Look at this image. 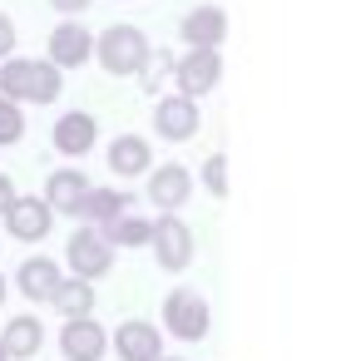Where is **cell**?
Segmentation results:
<instances>
[{
    "instance_id": "6da1fadb",
    "label": "cell",
    "mask_w": 341,
    "mask_h": 361,
    "mask_svg": "<svg viewBox=\"0 0 341 361\" xmlns=\"http://www.w3.org/2000/svg\"><path fill=\"white\" fill-rule=\"evenodd\" d=\"M0 94L16 104H55L65 94V70H55L50 60L11 55V60H0Z\"/></svg>"
},
{
    "instance_id": "7a4b0ae2",
    "label": "cell",
    "mask_w": 341,
    "mask_h": 361,
    "mask_svg": "<svg viewBox=\"0 0 341 361\" xmlns=\"http://www.w3.org/2000/svg\"><path fill=\"white\" fill-rule=\"evenodd\" d=\"M149 50L154 45H149V35L139 25H109V30L94 35V60L104 65V75H119V80L139 75L144 60H149Z\"/></svg>"
},
{
    "instance_id": "3957f363",
    "label": "cell",
    "mask_w": 341,
    "mask_h": 361,
    "mask_svg": "<svg viewBox=\"0 0 341 361\" xmlns=\"http://www.w3.org/2000/svg\"><path fill=\"white\" fill-rule=\"evenodd\" d=\"M163 331L178 341H203L213 331V307L198 287H173L163 297Z\"/></svg>"
},
{
    "instance_id": "277c9868",
    "label": "cell",
    "mask_w": 341,
    "mask_h": 361,
    "mask_svg": "<svg viewBox=\"0 0 341 361\" xmlns=\"http://www.w3.org/2000/svg\"><path fill=\"white\" fill-rule=\"evenodd\" d=\"M149 247H154V262L163 272H188L193 252H198V238H193V228L178 213H159L154 228H149Z\"/></svg>"
},
{
    "instance_id": "5b68a950",
    "label": "cell",
    "mask_w": 341,
    "mask_h": 361,
    "mask_svg": "<svg viewBox=\"0 0 341 361\" xmlns=\"http://www.w3.org/2000/svg\"><path fill=\"white\" fill-rule=\"evenodd\" d=\"M70 277H85V282H99V277H109L114 272V247L104 243V233L99 228H89V223H80L75 233H70V243H65V262H60Z\"/></svg>"
},
{
    "instance_id": "8992f818",
    "label": "cell",
    "mask_w": 341,
    "mask_h": 361,
    "mask_svg": "<svg viewBox=\"0 0 341 361\" xmlns=\"http://www.w3.org/2000/svg\"><path fill=\"white\" fill-rule=\"evenodd\" d=\"M0 223H6V233L16 243H45L50 228H55V213H50V203L40 193H16L11 208L0 213Z\"/></svg>"
},
{
    "instance_id": "52a82bcc",
    "label": "cell",
    "mask_w": 341,
    "mask_h": 361,
    "mask_svg": "<svg viewBox=\"0 0 341 361\" xmlns=\"http://www.w3.org/2000/svg\"><path fill=\"white\" fill-rule=\"evenodd\" d=\"M218 80H223V55H218V50H188L183 60H173V85H178V94H188V99L213 94Z\"/></svg>"
},
{
    "instance_id": "ba28073f",
    "label": "cell",
    "mask_w": 341,
    "mask_h": 361,
    "mask_svg": "<svg viewBox=\"0 0 341 361\" xmlns=\"http://www.w3.org/2000/svg\"><path fill=\"white\" fill-rule=\"evenodd\" d=\"M198 124H203V114H198V99H188V94H163L154 104V134L163 144H188L198 134Z\"/></svg>"
},
{
    "instance_id": "9c48e42d",
    "label": "cell",
    "mask_w": 341,
    "mask_h": 361,
    "mask_svg": "<svg viewBox=\"0 0 341 361\" xmlns=\"http://www.w3.org/2000/svg\"><path fill=\"white\" fill-rule=\"evenodd\" d=\"M109 351L119 361H159L163 356V331L154 322H144V317H129V322H119L109 331Z\"/></svg>"
},
{
    "instance_id": "30bf717a",
    "label": "cell",
    "mask_w": 341,
    "mask_h": 361,
    "mask_svg": "<svg viewBox=\"0 0 341 361\" xmlns=\"http://www.w3.org/2000/svg\"><path fill=\"white\" fill-rule=\"evenodd\" d=\"M45 60L55 70H85L94 60V35L80 25V20H60L50 30V45H45Z\"/></svg>"
},
{
    "instance_id": "8fae6325",
    "label": "cell",
    "mask_w": 341,
    "mask_h": 361,
    "mask_svg": "<svg viewBox=\"0 0 341 361\" xmlns=\"http://www.w3.org/2000/svg\"><path fill=\"white\" fill-rule=\"evenodd\" d=\"M60 356L65 361H104L109 356V326L94 317H70L60 326Z\"/></svg>"
},
{
    "instance_id": "7c38bea8",
    "label": "cell",
    "mask_w": 341,
    "mask_h": 361,
    "mask_svg": "<svg viewBox=\"0 0 341 361\" xmlns=\"http://www.w3.org/2000/svg\"><path fill=\"white\" fill-rule=\"evenodd\" d=\"M149 178V203L159 208V213H178L188 198H193V173L183 169V164H163V169H149L144 173Z\"/></svg>"
},
{
    "instance_id": "4fadbf2b",
    "label": "cell",
    "mask_w": 341,
    "mask_h": 361,
    "mask_svg": "<svg viewBox=\"0 0 341 361\" xmlns=\"http://www.w3.org/2000/svg\"><path fill=\"white\" fill-rule=\"evenodd\" d=\"M65 282V267H60V257H45V252H35V257H25L20 267H16V292L25 297V302H50L55 297V287Z\"/></svg>"
},
{
    "instance_id": "5bb4252c",
    "label": "cell",
    "mask_w": 341,
    "mask_h": 361,
    "mask_svg": "<svg viewBox=\"0 0 341 361\" xmlns=\"http://www.w3.org/2000/svg\"><path fill=\"white\" fill-rule=\"evenodd\" d=\"M50 144H55V154H65V159H85V154L99 144V124H94V114H85V109L60 114L55 129H50Z\"/></svg>"
},
{
    "instance_id": "9a60e30c",
    "label": "cell",
    "mask_w": 341,
    "mask_h": 361,
    "mask_svg": "<svg viewBox=\"0 0 341 361\" xmlns=\"http://www.w3.org/2000/svg\"><path fill=\"white\" fill-rule=\"evenodd\" d=\"M178 35H183L188 50H218V45L228 40V16H223V6H193V11L183 16Z\"/></svg>"
},
{
    "instance_id": "2e32d148",
    "label": "cell",
    "mask_w": 341,
    "mask_h": 361,
    "mask_svg": "<svg viewBox=\"0 0 341 361\" xmlns=\"http://www.w3.org/2000/svg\"><path fill=\"white\" fill-rule=\"evenodd\" d=\"M85 193H89V178H85V169H55L50 178H45V203H50V213L60 218H75L80 213V203H85Z\"/></svg>"
},
{
    "instance_id": "e0dca14e",
    "label": "cell",
    "mask_w": 341,
    "mask_h": 361,
    "mask_svg": "<svg viewBox=\"0 0 341 361\" xmlns=\"http://www.w3.org/2000/svg\"><path fill=\"white\" fill-rule=\"evenodd\" d=\"M134 208V193L129 188H109V183H89V193H85V203H80V223H89V228H104L109 218H119V213H129Z\"/></svg>"
},
{
    "instance_id": "ac0fdd59",
    "label": "cell",
    "mask_w": 341,
    "mask_h": 361,
    "mask_svg": "<svg viewBox=\"0 0 341 361\" xmlns=\"http://www.w3.org/2000/svg\"><path fill=\"white\" fill-rule=\"evenodd\" d=\"M0 346H6L11 361H30V356H40V346H45V322L30 317V312L11 317L6 331H0Z\"/></svg>"
},
{
    "instance_id": "d6986e66",
    "label": "cell",
    "mask_w": 341,
    "mask_h": 361,
    "mask_svg": "<svg viewBox=\"0 0 341 361\" xmlns=\"http://www.w3.org/2000/svg\"><path fill=\"white\" fill-rule=\"evenodd\" d=\"M149 169H154V144H149L144 134H119V139L109 144V173L139 178V173H149Z\"/></svg>"
},
{
    "instance_id": "ffe728a7",
    "label": "cell",
    "mask_w": 341,
    "mask_h": 361,
    "mask_svg": "<svg viewBox=\"0 0 341 361\" xmlns=\"http://www.w3.org/2000/svg\"><path fill=\"white\" fill-rule=\"evenodd\" d=\"M149 228H154V218H144V213H119V218H109L99 233H104V243L119 252H134V247H149Z\"/></svg>"
},
{
    "instance_id": "44dd1931",
    "label": "cell",
    "mask_w": 341,
    "mask_h": 361,
    "mask_svg": "<svg viewBox=\"0 0 341 361\" xmlns=\"http://www.w3.org/2000/svg\"><path fill=\"white\" fill-rule=\"evenodd\" d=\"M94 297H99V292H94V282H85V277H70V272H65V282L55 287L50 307H55L65 322H70V317H94Z\"/></svg>"
},
{
    "instance_id": "7402d4cb",
    "label": "cell",
    "mask_w": 341,
    "mask_h": 361,
    "mask_svg": "<svg viewBox=\"0 0 341 361\" xmlns=\"http://www.w3.org/2000/svg\"><path fill=\"white\" fill-rule=\"evenodd\" d=\"M20 139H25V104H16V99L0 94V149H11Z\"/></svg>"
},
{
    "instance_id": "603a6c76",
    "label": "cell",
    "mask_w": 341,
    "mask_h": 361,
    "mask_svg": "<svg viewBox=\"0 0 341 361\" xmlns=\"http://www.w3.org/2000/svg\"><path fill=\"white\" fill-rule=\"evenodd\" d=\"M139 80H144V90H149V94H159V90H163V80H173V55H168V50H149V60H144Z\"/></svg>"
},
{
    "instance_id": "cb8c5ba5",
    "label": "cell",
    "mask_w": 341,
    "mask_h": 361,
    "mask_svg": "<svg viewBox=\"0 0 341 361\" xmlns=\"http://www.w3.org/2000/svg\"><path fill=\"white\" fill-rule=\"evenodd\" d=\"M203 188L213 193V198H228V154H208L203 159Z\"/></svg>"
},
{
    "instance_id": "d4e9b609",
    "label": "cell",
    "mask_w": 341,
    "mask_h": 361,
    "mask_svg": "<svg viewBox=\"0 0 341 361\" xmlns=\"http://www.w3.org/2000/svg\"><path fill=\"white\" fill-rule=\"evenodd\" d=\"M16 40H20V35H16V20L0 11V60H11V55H16Z\"/></svg>"
},
{
    "instance_id": "484cf974",
    "label": "cell",
    "mask_w": 341,
    "mask_h": 361,
    "mask_svg": "<svg viewBox=\"0 0 341 361\" xmlns=\"http://www.w3.org/2000/svg\"><path fill=\"white\" fill-rule=\"evenodd\" d=\"M50 6H55V11H60L65 20H75V16H85V11L94 6V0H50Z\"/></svg>"
},
{
    "instance_id": "4316f807",
    "label": "cell",
    "mask_w": 341,
    "mask_h": 361,
    "mask_svg": "<svg viewBox=\"0 0 341 361\" xmlns=\"http://www.w3.org/2000/svg\"><path fill=\"white\" fill-rule=\"evenodd\" d=\"M11 198H16V183H11V173H0V213L11 208Z\"/></svg>"
},
{
    "instance_id": "83f0119b",
    "label": "cell",
    "mask_w": 341,
    "mask_h": 361,
    "mask_svg": "<svg viewBox=\"0 0 341 361\" xmlns=\"http://www.w3.org/2000/svg\"><path fill=\"white\" fill-rule=\"evenodd\" d=\"M0 307H6V272H0Z\"/></svg>"
},
{
    "instance_id": "f1b7e54d",
    "label": "cell",
    "mask_w": 341,
    "mask_h": 361,
    "mask_svg": "<svg viewBox=\"0 0 341 361\" xmlns=\"http://www.w3.org/2000/svg\"><path fill=\"white\" fill-rule=\"evenodd\" d=\"M159 361H183V356H159Z\"/></svg>"
},
{
    "instance_id": "f546056e",
    "label": "cell",
    "mask_w": 341,
    "mask_h": 361,
    "mask_svg": "<svg viewBox=\"0 0 341 361\" xmlns=\"http://www.w3.org/2000/svg\"><path fill=\"white\" fill-rule=\"evenodd\" d=\"M0 361H11V356H6V346H0Z\"/></svg>"
}]
</instances>
